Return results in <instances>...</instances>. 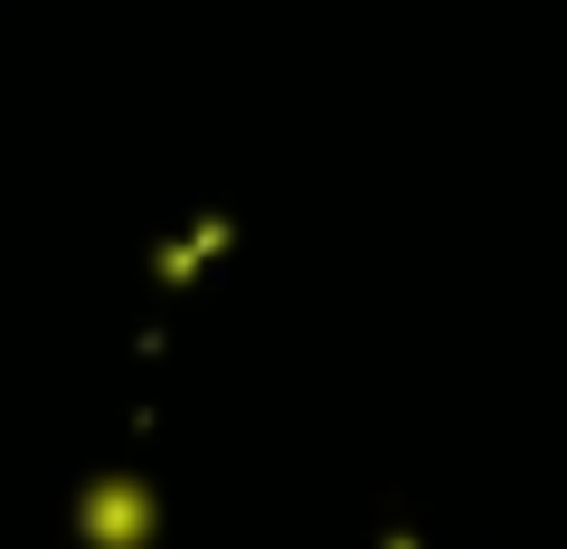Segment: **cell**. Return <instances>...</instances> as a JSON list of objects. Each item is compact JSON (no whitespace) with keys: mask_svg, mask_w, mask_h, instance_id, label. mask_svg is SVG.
Masks as SVG:
<instances>
[{"mask_svg":"<svg viewBox=\"0 0 567 549\" xmlns=\"http://www.w3.org/2000/svg\"><path fill=\"white\" fill-rule=\"evenodd\" d=\"M76 540L85 549H152L162 540V492L142 474H95L76 492Z\"/></svg>","mask_w":567,"mask_h":549,"instance_id":"cell-1","label":"cell"},{"mask_svg":"<svg viewBox=\"0 0 567 549\" xmlns=\"http://www.w3.org/2000/svg\"><path fill=\"white\" fill-rule=\"evenodd\" d=\"M227 246H237V227L208 209V218L189 227L181 246H162V256H152V275H162V285H199V265H208V256H227Z\"/></svg>","mask_w":567,"mask_h":549,"instance_id":"cell-2","label":"cell"}]
</instances>
